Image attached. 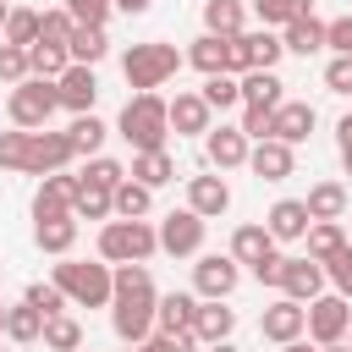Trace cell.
I'll return each mask as SVG.
<instances>
[{
	"label": "cell",
	"mask_w": 352,
	"mask_h": 352,
	"mask_svg": "<svg viewBox=\"0 0 352 352\" xmlns=\"http://www.w3.org/2000/svg\"><path fill=\"white\" fill-rule=\"evenodd\" d=\"M116 132L132 143V154L165 148V138H170V116H165V99H160V94H132V99L121 104V121H116Z\"/></svg>",
	"instance_id": "cell-1"
},
{
	"label": "cell",
	"mask_w": 352,
	"mask_h": 352,
	"mask_svg": "<svg viewBox=\"0 0 352 352\" xmlns=\"http://www.w3.org/2000/svg\"><path fill=\"white\" fill-rule=\"evenodd\" d=\"M121 72H126V82L138 88V94H154V88H165L176 72H182V50L176 44H132L126 55H121Z\"/></svg>",
	"instance_id": "cell-2"
},
{
	"label": "cell",
	"mask_w": 352,
	"mask_h": 352,
	"mask_svg": "<svg viewBox=\"0 0 352 352\" xmlns=\"http://www.w3.org/2000/svg\"><path fill=\"white\" fill-rule=\"evenodd\" d=\"M60 297L72 308H110V264H82V258H60L55 275Z\"/></svg>",
	"instance_id": "cell-3"
},
{
	"label": "cell",
	"mask_w": 352,
	"mask_h": 352,
	"mask_svg": "<svg viewBox=\"0 0 352 352\" xmlns=\"http://www.w3.org/2000/svg\"><path fill=\"white\" fill-rule=\"evenodd\" d=\"M160 253V236L148 220H104L99 231V258L104 264H143Z\"/></svg>",
	"instance_id": "cell-4"
},
{
	"label": "cell",
	"mask_w": 352,
	"mask_h": 352,
	"mask_svg": "<svg viewBox=\"0 0 352 352\" xmlns=\"http://www.w3.org/2000/svg\"><path fill=\"white\" fill-rule=\"evenodd\" d=\"M55 110H60L55 82H38V77L16 82V88H11V99H6V116H11V126H22V132H44Z\"/></svg>",
	"instance_id": "cell-5"
},
{
	"label": "cell",
	"mask_w": 352,
	"mask_h": 352,
	"mask_svg": "<svg viewBox=\"0 0 352 352\" xmlns=\"http://www.w3.org/2000/svg\"><path fill=\"white\" fill-rule=\"evenodd\" d=\"M77 160V148H72V138L66 132H28V143H22V176H55V170H66Z\"/></svg>",
	"instance_id": "cell-6"
},
{
	"label": "cell",
	"mask_w": 352,
	"mask_h": 352,
	"mask_svg": "<svg viewBox=\"0 0 352 352\" xmlns=\"http://www.w3.org/2000/svg\"><path fill=\"white\" fill-rule=\"evenodd\" d=\"M236 280H242V264L231 253H204L192 264V297L198 302H226L236 292Z\"/></svg>",
	"instance_id": "cell-7"
},
{
	"label": "cell",
	"mask_w": 352,
	"mask_h": 352,
	"mask_svg": "<svg viewBox=\"0 0 352 352\" xmlns=\"http://www.w3.org/2000/svg\"><path fill=\"white\" fill-rule=\"evenodd\" d=\"M346 330H352V308H346V297H336V292H319L314 302H308V341L314 346H336V341H346Z\"/></svg>",
	"instance_id": "cell-8"
},
{
	"label": "cell",
	"mask_w": 352,
	"mask_h": 352,
	"mask_svg": "<svg viewBox=\"0 0 352 352\" xmlns=\"http://www.w3.org/2000/svg\"><path fill=\"white\" fill-rule=\"evenodd\" d=\"M204 226H209V220H198L192 209H170V214L154 226L160 253H170V258H192V253L204 248Z\"/></svg>",
	"instance_id": "cell-9"
},
{
	"label": "cell",
	"mask_w": 352,
	"mask_h": 352,
	"mask_svg": "<svg viewBox=\"0 0 352 352\" xmlns=\"http://www.w3.org/2000/svg\"><path fill=\"white\" fill-rule=\"evenodd\" d=\"M302 330H308V308H302V302H292V297H275V302L258 314V336H264V341H275V346L302 341Z\"/></svg>",
	"instance_id": "cell-10"
},
{
	"label": "cell",
	"mask_w": 352,
	"mask_h": 352,
	"mask_svg": "<svg viewBox=\"0 0 352 352\" xmlns=\"http://www.w3.org/2000/svg\"><path fill=\"white\" fill-rule=\"evenodd\" d=\"M55 99H60V110H72V116H94V99H99L94 66H66V72L55 77Z\"/></svg>",
	"instance_id": "cell-11"
},
{
	"label": "cell",
	"mask_w": 352,
	"mask_h": 352,
	"mask_svg": "<svg viewBox=\"0 0 352 352\" xmlns=\"http://www.w3.org/2000/svg\"><path fill=\"white\" fill-rule=\"evenodd\" d=\"M280 292L308 308V302L324 292V264H314L308 253H302V258H280Z\"/></svg>",
	"instance_id": "cell-12"
},
{
	"label": "cell",
	"mask_w": 352,
	"mask_h": 352,
	"mask_svg": "<svg viewBox=\"0 0 352 352\" xmlns=\"http://www.w3.org/2000/svg\"><path fill=\"white\" fill-rule=\"evenodd\" d=\"M72 198H77V176H66V170L44 176L38 192H33V220H66L72 214Z\"/></svg>",
	"instance_id": "cell-13"
},
{
	"label": "cell",
	"mask_w": 352,
	"mask_h": 352,
	"mask_svg": "<svg viewBox=\"0 0 352 352\" xmlns=\"http://www.w3.org/2000/svg\"><path fill=\"white\" fill-rule=\"evenodd\" d=\"M248 138H242V126H209L204 132V154H209V165L214 170H236V165H248Z\"/></svg>",
	"instance_id": "cell-14"
},
{
	"label": "cell",
	"mask_w": 352,
	"mask_h": 352,
	"mask_svg": "<svg viewBox=\"0 0 352 352\" xmlns=\"http://www.w3.org/2000/svg\"><path fill=\"white\" fill-rule=\"evenodd\" d=\"M248 170H253L258 182H286V176L297 170V154H292L280 138H264V143L248 148Z\"/></svg>",
	"instance_id": "cell-15"
},
{
	"label": "cell",
	"mask_w": 352,
	"mask_h": 352,
	"mask_svg": "<svg viewBox=\"0 0 352 352\" xmlns=\"http://www.w3.org/2000/svg\"><path fill=\"white\" fill-rule=\"evenodd\" d=\"M187 209H192L198 220H220V214L231 209L226 176H192V182H187Z\"/></svg>",
	"instance_id": "cell-16"
},
{
	"label": "cell",
	"mask_w": 352,
	"mask_h": 352,
	"mask_svg": "<svg viewBox=\"0 0 352 352\" xmlns=\"http://www.w3.org/2000/svg\"><path fill=\"white\" fill-rule=\"evenodd\" d=\"M308 209H302V198H280V204H270V214H264V231L275 236V242H302L308 236Z\"/></svg>",
	"instance_id": "cell-17"
},
{
	"label": "cell",
	"mask_w": 352,
	"mask_h": 352,
	"mask_svg": "<svg viewBox=\"0 0 352 352\" xmlns=\"http://www.w3.org/2000/svg\"><path fill=\"white\" fill-rule=\"evenodd\" d=\"M192 314H198V297H192V292H165V297L154 302L160 336H192Z\"/></svg>",
	"instance_id": "cell-18"
},
{
	"label": "cell",
	"mask_w": 352,
	"mask_h": 352,
	"mask_svg": "<svg viewBox=\"0 0 352 352\" xmlns=\"http://www.w3.org/2000/svg\"><path fill=\"white\" fill-rule=\"evenodd\" d=\"M165 116H170V132L176 138H198V132H209V104L198 99V94H176V99H165Z\"/></svg>",
	"instance_id": "cell-19"
},
{
	"label": "cell",
	"mask_w": 352,
	"mask_h": 352,
	"mask_svg": "<svg viewBox=\"0 0 352 352\" xmlns=\"http://www.w3.org/2000/svg\"><path fill=\"white\" fill-rule=\"evenodd\" d=\"M314 126H319V110H314L308 99H286V104L275 110V138H280L286 148H297Z\"/></svg>",
	"instance_id": "cell-20"
},
{
	"label": "cell",
	"mask_w": 352,
	"mask_h": 352,
	"mask_svg": "<svg viewBox=\"0 0 352 352\" xmlns=\"http://www.w3.org/2000/svg\"><path fill=\"white\" fill-rule=\"evenodd\" d=\"M231 330H236V308H226V302H198V314H192V341L214 346V341H231Z\"/></svg>",
	"instance_id": "cell-21"
},
{
	"label": "cell",
	"mask_w": 352,
	"mask_h": 352,
	"mask_svg": "<svg viewBox=\"0 0 352 352\" xmlns=\"http://www.w3.org/2000/svg\"><path fill=\"white\" fill-rule=\"evenodd\" d=\"M280 50H292V55H302V60L319 55V50H324V22H319L314 11L297 16V22H286V28H280Z\"/></svg>",
	"instance_id": "cell-22"
},
{
	"label": "cell",
	"mask_w": 352,
	"mask_h": 352,
	"mask_svg": "<svg viewBox=\"0 0 352 352\" xmlns=\"http://www.w3.org/2000/svg\"><path fill=\"white\" fill-rule=\"evenodd\" d=\"M236 88H242V104H253V110H280L286 104V82L275 77V72H248V77H236Z\"/></svg>",
	"instance_id": "cell-23"
},
{
	"label": "cell",
	"mask_w": 352,
	"mask_h": 352,
	"mask_svg": "<svg viewBox=\"0 0 352 352\" xmlns=\"http://www.w3.org/2000/svg\"><path fill=\"white\" fill-rule=\"evenodd\" d=\"M231 258L253 270V264L275 258V236H270L264 226H236V231H231Z\"/></svg>",
	"instance_id": "cell-24"
},
{
	"label": "cell",
	"mask_w": 352,
	"mask_h": 352,
	"mask_svg": "<svg viewBox=\"0 0 352 352\" xmlns=\"http://www.w3.org/2000/svg\"><path fill=\"white\" fill-rule=\"evenodd\" d=\"M126 176H132V182H143V187L154 192V187H165V182H176V160H170L165 148H148V154H132V165H126Z\"/></svg>",
	"instance_id": "cell-25"
},
{
	"label": "cell",
	"mask_w": 352,
	"mask_h": 352,
	"mask_svg": "<svg viewBox=\"0 0 352 352\" xmlns=\"http://www.w3.org/2000/svg\"><path fill=\"white\" fill-rule=\"evenodd\" d=\"M302 209H308V220H341L346 214V187L341 182H314Z\"/></svg>",
	"instance_id": "cell-26"
},
{
	"label": "cell",
	"mask_w": 352,
	"mask_h": 352,
	"mask_svg": "<svg viewBox=\"0 0 352 352\" xmlns=\"http://www.w3.org/2000/svg\"><path fill=\"white\" fill-rule=\"evenodd\" d=\"M242 22H248L242 0H204V33H214V38H236Z\"/></svg>",
	"instance_id": "cell-27"
},
{
	"label": "cell",
	"mask_w": 352,
	"mask_h": 352,
	"mask_svg": "<svg viewBox=\"0 0 352 352\" xmlns=\"http://www.w3.org/2000/svg\"><path fill=\"white\" fill-rule=\"evenodd\" d=\"M66 55H72V66H99L110 55V33L104 28H77L72 44H66Z\"/></svg>",
	"instance_id": "cell-28"
},
{
	"label": "cell",
	"mask_w": 352,
	"mask_h": 352,
	"mask_svg": "<svg viewBox=\"0 0 352 352\" xmlns=\"http://www.w3.org/2000/svg\"><path fill=\"white\" fill-rule=\"evenodd\" d=\"M302 242H308V258L324 264V258H336V253L346 248V231H341V220H314Z\"/></svg>",
	"instance_id": "cell-29"
},
{
	"label": "cell",
	"mask_w": 352,
	"mask_h": 352,
	"mask_svg": "<svg viewBox=\"0 0 352 352\" xmlns=\"http://www.w3.org/2000/svg\"><path fill=\"white\" fill-rule=\"evenodd\" d=\"M44 336V314L33 308V302H16V308H6V341H16V346H33Z\"/></svg>",
	"instance_id": "cell-30"
},
{
	"label": "cell",
	"mask_w": 352,
	"mask_h": 352,
	"mask_svg": "<svg viewBox=\"0 0 352 352\" xmlns=\"http://www.w3.org/2000/svg\"><path fill=\"white\" fill-rule=\"evenodd\" d=\"M226 44H231V38H214V33H198V38H192V50H187L182 60H187V66H198L204 77H214V72H226Z\"/></svg>",
	"instance_id": "cell-31"
},
{
	"label": "cell",
	"mask_w": 352,
	"mask_h": 352,
	"mask_svg": "<svg viewBox=\"0 0 352 352\" xmlns=\"http://www.w3.org/2000/svg\"><path fill=\"white\" fill-rule=\"evenodd\" d=\"M110 209H116L121 220H143V214L154 209V192H148L143 182H132V176H126V182H121V187L110 192Z\"/></svg>",
	"instance_id": "cell-32"
},
{
	"label": "cell",
	"mask_w": 352,
	"mask_h": 352,
	"mask_svg": "<svg viewBox=\"0 0 352 352\" xmlns=\"http://www.w3.org/2000/svg\"><path fill=\"white\" fill-rule=\"evenodd\" d=\"M33 242H38L44 253L66 258V253H72V242H77V220H72V214H66V220H38V226H33Z\"/></svg>",
	"instance_id": "cell-33"
},
{
	"label": "cell",
	"mask_w": 352,
	"mask_h": 352,
	"mask_svg": "<svg viewBox=\"0 0 352 352\" xmlns=\"http://www.w3.org/2000/svg\"><path fill=\"white\" fill-rule=\"evenodd\" d=\"M66 66H72V55L60 44H33L28 50V77H38V82H55Z\"/></svg>",
	"instance_id": "cell-34"
},
{
	"label": "cell",
	"mask_w": 352,
	"mask_h": 352,
	"mask_svg": "<svg viewBox=\"0 0 352 352\" xmlns=\"http://www.w3.org/2000/svg\"><path fill=\"white\" fill-rule=\"evenodd\" d=\"M242 44H248V55H253V72H275V60L286 55V50H280V33H270V28H258V33L242 28Z\"/></svg>",
	"instance_id": "cell-35"
},
{
	"label": "cell",
	"mask_w": 352,
	"mask_h": 352,
	"mask_svg": "<svg viewBox=\"0 0 352 352\" xmlns=\"http://www.w3.org/2000/svg\"><path fill=\"white\" fill-rule=\"evenodd\" d=\"M50 352H77L82 346V324L72 319V314H55V319H44V336H38Z\"/></svg>",
	"instance_id": "cell-36"
},
{
	"label": "cell",
	"mask_w": 352,
	"mask_h": 352,
	"mask_svg": "<svg viewBox=\"0 0 352 352\" xmlns=\"http://www.w3.org/2000/svg\"><path fill=\"white\" fill-rule=\"evenodd\" d=\"M0 44L33 50V44H38V11H22V6H11V16H6V33H0Z\"/></svg>",
	"instance_id": "cell-37"
},
{
	"label": "cell",
	"mask_w": 352,
	"mask_h": 352,
	"mask_svg": "<svg viewBox=\"0 0 352 352\" xmlns=\"http://www.w3.org/2000/svg\"><path fill=\"white\" fill-rule=\"evenodd\" d=\"M198 99H204L209 110H231V104H242V88H236V77H231V72H214V77H204Z\"/></svg>",
	"instance_id": "cell-38"
},
{
	"label": "cell",
	"mask_w": 352,
	"mask_h": 352,
	"mask_svg": "<svg viewBox=\"0 0 352 352\" xmlns=\"http://www.w3.org/2000/svg\"><path fill=\"white\" fill-rule=\"evenodd\" d=\"M104 132H110V126H104L99 116H72V126H66V138H72V148H77V154H88V160L99 154V143H104Z\"/></svg>",
	"instance_id": "cell-39"
},
{
	"label": "cell",
	"mask_w": 352,
	"mask_h": 352,
	"mask_svg": "<svg viewBox=\"0 0 352 352\" xmlns=\"http://www.w3.org/2000/svg\"><path fill=\"white\" fill-rule=\"evenodd\" d=\"M116 209H110V192L104 187H88V182H77V198H72V220H110Z\"/></svg>",
	"instance_id": "cell-40"
},
{
	"label": "cell",
	"mask_w": 352,
	"mask_h": 352,
	"mask_svg": "<svg viewBox=\"0 0 352 352\" xmlns=\"http://www.w3.org/2000/svg\"><path fill=\"white\" fill-rule=\"evenodd\" d=\"M253 11H258V22H264V28H286V22L308 16V11H314V0H253Z\"/></svg>",
	"instance_id": "cell-41"
},
{
	"label": "cell",
	"mask_w": 352,
	"mask_h": 352,
	"mask_svg": "<svg viewBox=\"0 0 352 352\" xmlns=\"http://www.w3.org/2000/svg\"><path fill=\"white\" fill-rule=\"evenodd\" d=\"M72 33H77V22H72V11L66 6H55V11H38V44H72Z\"/></svg>",
	"instance_id": "cell-42"
},
{
	"label": "cell",
	"mask_w": 352,
	"mask_h": 352,
	"mask_svg": "<svg viewBox=\"0 0 352 352\" xmlns=\"http://www.w3.org/2000/svg\"><path fill=\"white\" fill-rule=\"evenodd\" d=\"M77 182H88V187H104V192H116V187L126 182V165H121V160H110V154H94V160H88V170H82Z\"/></svg>",
	"instance_id": "cell-43"
},
{
	"label": "cell",
	"mask_w": 352,
	"mask_h": 352,
	"mask_svg": "<svg viewBox=\"0 0 352 352\" xmlns=\"http://www.w3.org/2000/svg\"><path fill=\"white\" fill-rule=\"evenodd\" d=\"M22 302H33V308H38L44 319H55V314H66V297H60V286H55V280H33Z\"/></svg>",
	"instance_id": "cell-44"
},
{
	"label": "cell",
	"mask_w": 352,
	"mask_h": 352,
	"mask_svg": "<svg viewBox=\"0 0 352 352\" xmlns=\"http://www.w3.org/2000/svg\"><path fill=\"white\" fill-rule=\"evenodd\" d=\"M324 280L336 286V297H352V242L336 258H324Z\"/></svg>",
	"instance_id": "cell-45"
},
{
	"label": "cell",
	"mask_w": 352,
	"mask_h": 352,
	"mask_svg": "<svg viewBox=\"0 0 352 352\" xmlns=\"http://www.w3.org/2000/svg\"><path fill=\"white\" fill-rule=\"evenodd\" d=\"M60 6L72 11L77 28H104L110 22V0H60Z\"/></svg>",
	"instance_id": "cell-46"
},
{
	"label": "cell",
	"mask_w": 352,
	"mask_h": 352,
	"mask_svg": "<svg viewBox=\"0 0 352 352\" xmlns=\"http://www.w3.org/2000/svg\"><path fill=\"white\" fill-rule=\"evenodd\" d=\"M242 138H248V143L275 138V110H253V104H242Z\"/></svg>",
	"instance_id": "cell-47"
},
{
	"label": "cell",
	"mask_w": 352,
	"mask_h": 352,
	"mask_svg": "<svg viewBox=\"0 0 352 352\" xmlns=\"http://www.w3.org/2000/svg\"><path fill=\"white\" fill-rule=\"evenodd\" d=\"M0 82H28V50H16V44H0Z\"/></svg>",
	"instance_id": "cell-48"
},
{
	"label": "cell",
	"mask_w": 352,
	"mask_h": 352,
	"mask_svg": "<svg viewBox=\"0 0 352 352\" xmlns=\"http://www.w3.org/2000/svg\"><path fill=\"white\" fill-rule=\"evenodd\" d=\"M324 50L352 55V11H346V16H336V22H324Z\"/></svg>",
	"instance_id": "cell-49"
},
{
	"label": "cell",
	"mask_w": 352,
	"mask_h": 352,
	"mask_svg": "<svg viewBox=\"0 0 352 352\" xmlns=\"http://www.w3.org/2000/svg\"><path fill=\"white\" fill-rule=\"evenodd\" d=\"M324 88H330V94H352V55H336V60L324 66Z\"/></svg>",
	"instance_id": "cell-50"
},
{
	"label": "cell",
	"mask_w": 352,
	"mask_h": 352,
	"mask_svg": "<svg viewBox=\"0 0 352 352\" xmlns=\"http://www.w3.org/2000/svg\"><path fill=\"white\" fill-rule=\"evenodd\" d=\"M143 352H198V341L192 336H148Z\"/></svg>",
	"instance_id": "cell-51"
},
{
	"label": "cell",
	"mask_w": 352,
	"mask_h": 352,
	"mask_svg": "<svg viewBox=\"0 0 352 352\" xmlns=\"http://www.w3.org/2000/svg\"><path fill=\"white\" fill-rule=\"evenodd\" d=\"M253 280H258V286H280V253L264 258V264H253Z\"/></svg>",
	"instance_id": "cell-52"
},
{
	"label": "cell",
	"mask_w": 352,
	"mask_h": 352,
	"mask_svg": "<svg viewBox=\"0 0 352 352\" xmlns=\"http://www.w3.org/2000/svg\"><path fill=\"white\" fill-rule=\"evenodd\" d=\"M154 0H110V11H126V16H143Z\"/></svg>",
	"instance_id": "cell-53"
},
{
	"label": "cell",
	"mask_w": 352,
	"mask_h": 352,
	"mask_svg": "<svg viewBox=\"0 0 352 352\" xmlns=\"http://www.w3.org/2000/svg\"><path fill=\"white\" fill-rule=\"evenodd\" d=\"M336 143H341V148L352 143V116H341V121H336Z\"/></svg>",
	"instance_id": "cell-54"
},
{
	"label": "cell",
	"mask_w": 352,
	"mask_h": 352,
	"mask_svg": "<svg viewBox=\"0 0 352 352\" xmlns=\"http://www.w3.org/2000/svg\"><path fill=\"white\" fill-rule=\"evenodd\" d=\"M280 352H319V346H308V341H286Z\"/></svg>",
	"instance_id": "cell-55"
},
{
	"label": "cell",
	"mask_w": 352,
	"mask_h": 352,
	"mask_svg": "<svg viewBox=\"0 0 352 352\" xmlns=\"http://www.w3.org/2000/svg\"><path fill=\"white\" fill-rule=\"evenodd\" d=\"M341 165H346V176H352V143H346V148H341Z\"/></svg>",
	"instance_id": "cell-56"
},
{
	"label": "cell",
	"mask_w": 352,
	"mask_h": 352,
	"mask_svg": "<svg viewBox=\"0 0 352 352\" xmlns=\"http://www.w3.org/2000/svg\"><path fill=\"white\" fill-rule=\"evenodd\" d=\"M209 352H236V346H231V341H214V346H209Z\"/></svg>",
	"instance_id": "cell-57"
},
{
	"label": "cell",
	"mask_w": 352,
	"mask_h": 352,
	"mask_svg": "<svg viewBox=\"0 0 352 352\" xmlns=\"http://www.w3.org/2000/svg\"><path fill=\"white\" fill-rule=\"evenodd\" d=\"M6 16H11V6H6V0H0V33H6Z\"/></svg>",
	"instance_id": "cell-58"
},
{
	"label": "cell",
	"mask_w": 352,
	"mask_h": 352,
	"mask_svg": "<svg viewBox=\"0 0 352 352\" xmlns=\"http://www.w3.org/2000/svg\"><path fill=\"white\" fill-rule=\"evenodd\" d=\"M319 352H346V341H336V346H319Z\"/></svg>",
	"instance_id": "cell-59"
},
{
	"label": "cell",
	"mask_w": 352,
	"mask_h": 352,
	"mask_svg": "<svg viewBox=\"0 0 352 352\" xmlns=\"http://www.w3.org/2000/svg\"><path fill=\"white\" fill-rule=\"evenodd\" d=\"M0 336H6V302H0Z\"/></svg>",
	"instance_id": "cell-60"
},
{
	"label": "cell",
	"mask_w": 352,
	"mask_h": 352,
	"mask_svg": "<svg viewBox=\"0 0 352 352\" xmlns=\"http://www.w3.org/2000/svg\"><path fill=\"white\" fill-rule=\"evenodd\" d=\"M346 352H352V330H346Z\"/></svg>",
	"instance_id": "cell-61"
},
{
	"label": "cell",
	"mask_w": 352,
	"mask_h": 352,
	"mask_svg": "<svg viewBox=\"0 0 352 352\" xmlns=\"http://www.w3.org/2000/svg\"><path fill=\"white\" fill-rule=\"evenodd\" d=\"M0 352H6V346H0Z\"/></svg>",
	"instance_id": "cell-62"
},
{
	"label": "cell",
	"mask_w": 352,
	"mask_h": 352,
	"mask_svg": "<svg viewBox=\"0 0 352 352\" xmlns=\"http://www.w3.org/2000/svg\"><path fill=\"white\" fill-rule=\"evenodd\" d=\"M138 352H143V346H138Z\"/></svg>",
	"instance_id": "cell-63"
}]
</instances>
